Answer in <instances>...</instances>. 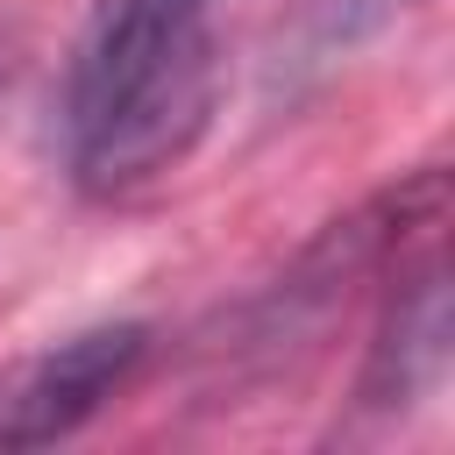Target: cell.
<instances>
[{
    "label": "cell",
    "instance_id": "6da1fadb",
    "mask_svg": "<svg viewBox=\"0 0 455 455\" xmlns=\"http://www.w3.org/2000/svg\"><path fill=\"white\" fill-rule=\"evenodd\" d=\"M220 57L206 0H100L64 71V156L92 199H121L213 121Z\"/></svg>",
    "mask_w": 455,
    "mask_h": 455
},
{
    "label": "cell",
    "instance_id": "7a4b0ae2",
    "mask_svg": "<svg viewBox=\"0 0 455 455\" xmlns=\"http://www.w3.org/2000/svg\"><path fill=\"white\" fill-rule=\"evenodd\" d=\"M149 355V327L142 320H107L85 334H64L57 348H43L36 363H21L0 384V448H43L64 441L71 427H85Z\"/></svg>",
    "mask_w": 455,
    "mask_h": 455
},
{
    "label": "cell",
    "instance_id": "3957f363",
    "mask_svg": "<svg viewBox=\"0 0 455 455\" xmlns=\"http://www.w3.org/2000/svg\"><path fill=\"white\" fill-rule=\"evenodd\" d=\"M448 370V270L441 256H419L391 306H384V327L370 341V370H363V405L391 412V405H412L441 384Z\"/></svg>",
    "mask_w": 455,
    "mask_h": 455
},
{
    "label": "cell",
    "instance_id": "277c9868",
    "mask_svg": "<svg viewBox=\"0 0 455 455\" xmlns=\"http://www.w3.org/2000/svg\"><path fill=\"white\" fill-rule=\"evenodd\" d=\"M0 85H7V64H0Z\"/></svg>",
    "mask_w": 455,
    "mask_h": 455
}]
</instances>
